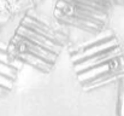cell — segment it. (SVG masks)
<instances>
[{
	"mask_svg": "<svg viewBox=\"0 0 124 116\" xmlns=\"http://www.w3.org/2000/svg\"><path fill=\"white\" fill-rule=\"evenodd\" d=\"M115 114L116 116H124V79L116 85Z\"/></svg>",
	"mask_w": 124,
	"mask_h": 116,
	"instance_id": "5",
	"label": "cell"
},
{
	"mask_svg": "<svg viewBox=\"0 0 124 116\" xmlns=\"http://www.w3.org/2000/svg\"><path fill=\"white\" fill-rule=\"evenodd\" d=\"M7 41L0 38V98L7 97L15 89L19 76V69L8 59L6 53Z\"/></svg>",
	"mask_w": 124,
	"mask_h": 116,
	"instance_id": "4",
	"label": "cell"
},
{
	"mask_svg": "<svg viewBox=\"0 0 124 116\" xmlns=\"http://www.w3.org/2000/svg\"><path fill=\"white\" fill-rule=\"evenodd\" d=\"M69 59L84 92L93 93L124 79V45L111 28L70 41Z\"/></svg>",
	"mask_w": 124,
	"mask_h": 116,
	"instance_id": "2",
	"label": "cell"
},
{
	"mask_svg": "<svg viewBox=\"0 0 124 116\" xmlns=\"http://www.w3.org/2000/svg\"><path fill=\"white\" fill-rule=\"evenodd\" d=\"M71 41L70 32L52 16L29 10L18 21L7 39L6 53L10 62L18 68H30L42 75L51 74L62 53Z\"/></svg>",
	"mask_w": 124,
	"mask_h": 116,
	"instance_id": "1",
	"label": "cell"
},
{
	"mask_svg": "<svg viewBox=\"0 0 124 116\" xmlns=\"http://www.w3.org/2000/svg\"><path fill=\"white\" fill-rule=\"evenodd\" d=\"M113 6L111 0H54L52 17L68 30L96 35L108 28Z\"/></svg>",
	"mask_w": 124,
	"mask_h": 116,
	"instance_id": "3",
	"label": "cell"
}]
</instances>
